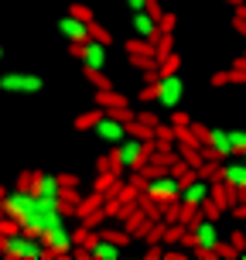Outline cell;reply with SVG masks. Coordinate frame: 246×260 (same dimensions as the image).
<instances>
[{
	"label": "cell",
	"mask_w": 246,
	"mask_h": 260,
	"mask_svg": "<svg viewBox=\"0 0 246 260\" xmlns=\"http://www.w3.org/2000/svg\"><path fill=\"white\" fill-rule=\"evenodd\" d=\"M0 209L24 233H38V236L45 230H52L55 222H62V216H65L62 199H45V195H34V192H27V188L0 195Z\"/></svg>",
	"instance_id": "obj_1"
},
{
	"label": "cell",
	"mask_w": 246,
	"mask_h": 260,
	"mask_svg": "<svg viewBox=\"0 0 246 260\" xmlns=\"http://www.w3.org/2000/svg\"><path fill=\"white\" fill-rule=\"evenodd\" d=\"M0 253L14 260H41V257H52V250L45 243V236L38 233H0Z\"/></svg>",
	"instance_id": "obj_2"
},
{
	"label": "cell",
	"mask_w": 246,
	"mask_h": 260,
	"mask_svg": "<svg viewBox=\"0 0 246 260\" xmlns=\"http://www.w3.org/2000/svg\"><path fill=\"white\" fill-rule=\"evenodd\" d=\"M147 154H151V141H140V137H130L117 144L113 151V171H140L147 165Z\"/></svg>",
	"instance_id": "obj_3"
},
{
	"label": "cell",
	"mask_w": 246,
	"mask_h": 260,
	"mask_svg": "<svg viewBox=\"0 0 246 260\" xmlns=\"http://www.w3.org/2000/svg\"><path fill=\"white\" fill-rule=\"evenodd\" d=\"M144 195H147L151 202H157V206H168V202H174V199H182V178L171 175V171H161V175H154V178H147Z\"/></svg>",
	"instance_id": "obj_4"
},
{
	"label": "cell",
	"mask_w": 246,
	"mask_h": 260,
	"mask_svg": "<svg viewBox=\"0 0 246 260\" xmlns=\"http://www.w3.org/2000/svg\"><path fill=\"white\" fill-rule=\"evenodd\" d=\"M72 52H76V58L82 62V69H92V72H103L106 62H110V45L99 38H89L82 41V45H72Z\"/></svg>",
	"instance_id": "obj_5"
},
{
	"label": "cell",
	"mask_w": 246,
	"mask_h": 260,
	"mask_svg": "<svg viewBox=\"0 0 246 260\" xmlns=\"http://www.w3.org/2000/svg\"><path fill=\"white\" fill-rule=\"evenodd\" d=\"M185 100V82L178 72H171V76H157V100L154 103L161 106V110H178Z\"/></svg>",
	"instance_id": "obj_6"
},
{
	"label": "cell",
	"mask_w": 246,
	"mask_h": 260,
	"mask_svg": "<svg viewBox=\"0 0 246 260\" xmlns=\"http://www.w3.org/2000/svg\"><path fill=\"white\" fill-rule=\"evenodd\" d=\"M0 89L4 92H17V96H34L45 89V79L34 72H4L0 76Z\"/></svg>",
	"instance_id": "obj_7"
},
{
	"label": "cell",
	"mask_w": 246,
	"mask_h": 260,
	"mask_svg": "<svg viewBox=\"0 0 246 260\" xmlns=\"http://www.w3.org/2000/svg\"><path fill=\"white\" fill-rule=\"evenodd\" d=\"M41 236H45V243H48V250H52V257H68L72 247H76V233L65 226V219L55 222L52 230H45Z\"/></svg>",
	"instance_id": "obj_8"
},
{
	"label": "cell",
	"mask_w": 246,
	"mask_h": 260,
	"mask_svg": "<svg viewBox=\"0 0 246 260\" xmlns=\"http://www.w3.org/2000/svg\"><path fill=\"white\" fill-rule=\"evenodd\" d=\"M127 55L133 69H157V52H154V41H144V38H130L127 41Z\"/></svg>",
	"instance_id": "obj_9"
},
{
	"label": "cell",
	"mask_w": 246,
	"mask_h": 260,
	"mask_svg": "<svg viewBox=\"0 0 246 260\" xmlns=\"http://www.w3.org/2000/svg\"><path fill=\"white\" fill-rule=\"evenodd\" d=\"M92 130H96V137H99V141L113 144V147H117L120 141H127V120H120L117 113H103L99 123H96Z\"/></svg>",
	"instance_id": "obj_10"
},
{
	"label": "cell",
	"mask_w": 246,
	"mask_h": 260,
	"mask_svg": "<svg viewBox=\"0 0 246 260\" xmlns=\"http://www.w3.org/2000/svg\"><path fill=\"white\" fill-rule=\"evenodd\" d=\"M58 31H62V38L65 41H72V45H82V41H89L92 38V21H82V17H76V14L68 11L58 21Z\"/></svg>",
	"instance_id": "obj_11"
},
{
	"label": "cell",
	"mask_w": 246,
	"mask_h": 260,
	"mask_svg": "<svg viewBox=\"0 0 246 260\" xmlns=\"http://www.w3.org/2000/svg\"><path fill=\"white\" fill-rule=\"evenodd\" d=\"M222 182L233 185L236 195H239V202H246V157L239 161V157H226L222 161Z\"/></svg>",
	"instance_id": "obj_12"
},
{
	"label": "cell",
	"mask_w": 246,
	"mask_h": 260,
	"mask_svg": "<svg viewBox=\"0 0 246 260\" xmlns=\"http://www.w3.org/2000/svg\"><path fill=\"white\" fill-rule=\"evenodd\" d=\"M236 147H233V134L229 130H212L208 127V137H205V157H233Z\"/></svg>",
	"instance_id": "obj_13"
},
{
	"label": "cell",
	"mask_w": 246,
	"mask_h": 260,
	"mask_svg": "<svg viewBox=\"0 0 246 260\" xmlns=\"http://www.w3.org/2000/svg\"><path fill=\"white\" fill-rule=\"evenodd\" d=\"M130 27H133V35L144 38V41H157V35H161V24H157V17L147 11V7H144V11H133Z\"/></svg>",
	"instance_id": "obj_14"
},
{
	"label": "cell",
	"mask_w": 246,
	"mask_h": 260,
	"mask_svg": "<svg viewBox=\"0 0 246 260\" xmlns=\"http://www.w3.org/2000/svg\"><path fill=\"white\" fill-rule=\"evenodd\" d=\"M62 178L58 175H34L31 178V192L34 195H45V199H62Z\"/></svg>",
	"instance_id": "obj_15"
},
{
	"label": "cell",
	"mask_w": 246,
	"mask_h": 260,
	"mask_svg": "<svg viewBox=\"0 0 246 260\" xmlns=\"http://www.w3.org/2000/svg\"><path fill=\"white\" fill-rule=\"evenodd\" d=\"M89 257L92 260H117L120 257V247L113 243V240H103V236H99V240L89 247Z\"/></svg>",
	"instance_id": "obj_16"
},
{
	"label": "cell",
	"mask_w": 246,
	"mask_h": 260,
	"mask_svg": "<svg viewBox=\"0 0 246 260\" xmlns=\"http://www.w3.org/2000/svg\"><path fill=\"white\" fill-rule=\"evenodd\" d=\"M178 141V130H174V123L171 127H164V123H157L154 127V147L157 151H171V144Z\"/></svg>",
	"instance_id": "obj_17"
},
{
	"label": "cell",
	"mask_w": 246,
	"mask_h": 260,
	"mask_svg": "<svg viewBox=\"0 0 246 260\" xmlns=\"http://www.w3.org/2000/svg\"><path fill=\"white\" fill-rule=\"evenodd\" d=\"M96 103L103 106V110H123V106H127V96H120V92H113V89H99L96 92Z\"/></svg>",
	"instance_id": "obj_18"
},
{
	"label": "cell",
	"mask_w": 246,
	"mask_h": 260,
	"mask_svg": "<svg viewBox=\"0 0 246 260\" xmlns=\"http://www.w3.org/2000/svg\"><path fill=\"white\" fill-rule=\"evenodd\" d=\"M103 195H106V192H99V188H96V192H92L89 199H86V202L79 199V206H76V216H79V219H86L89 212H96V209L103 206Z\"/></svg>",
	"instance_id": "obj_19"
},
{
	"label": "cell",
	"mask_w": 246,
	"mask_h": 260,
	"mask_svg": "<svg viewBox=\"0 0 246 260\" xmlns=\"http://www.w3.org/2000/svg\"><path fill=\"white\" fill-rule=\"evenodd\" d=\"M127 134H130V137H140V141H151V144H154V127H151V123H144V120H130V123H127Z\"/></svg>",
	"instance_id": "obj_20"
},
{
	"label": "cell",
	"mask_w": 246,
	"mask_h": 260,
	"mask_svg": "<svg viewBox=\"0 0 246 260\" xmlns=\"http://www.w3.org/2000/svg\"><path fill=\"white\" fill-rule=\"evenodd\" d=\"M185 233H188L185 222H168V226H164V243L174 247V243H182V240H185Z\"/></svg>",
	"instance_id": "obj_21"
},
{
	"label": "cell",
	"mask_w": 246,
	"mask_h": 260,
	"mask_svg": "<svg viewBox=\"0 0 246 260\" xmlns=\"http://www.w3.org/2000/svg\"><path fill=\"white\" fill-rule=\"evenodd\" d=\"M154 52H157V62H161L164 55H171V52H174V38H171V31H161V35H157V41H154Z\"/></svg>",
	"instance_id": "obj_22"
},
{
	"label": "cell",
	"mask_w": 246,
	"mask_h": 260,
	"mask_svg": "<svg viewBox=\"0 0 246 260\" xmlns=\"http://www.w3.org/2000/svg\"><path fill=\"white\" fill-rule=\"evenodd\" d=\"M106 110L99 106V110H92V113H82V117H76V130H92L96 123H99V117H103Z\"/></svg>",
	"instance_id": "obj_23"
},
{
	"label": "cell",
	"mask_w": 246,
	"mask_h": 260,
	"mask_svg": "<svg viewBox=\"0 0 246 260\" xmlns=\"http://www.w3.org/2000/svg\"><path fill=\"white\" fill-rule=\"evenodd\" d=\"M178 65H182V58L171 52V55H164L161 62H157V76H171V72H178Z\"/></svg>",
	"instance_id": "obj_24"
},
{
	"label": "cell",
	"mask_w": 246,
	"mask_h": 260,
	"mask_svg": "<svg viewBox=\"0 0 246 260\" xmlns=\"http://www.w3.org/2000/svg\"><path fill=\"white\" fill-rule=\"evenodd\" d=\"M99 236H103V240H113L117 247H127L130 240H133V236H130L127 230H99Z\"/></svg>",
	"instance_id": "obj_25"
},
{
	"label": "cell",
	"mask_w": 246,
	"mask_h": 260,
	"mask_svg": "<svg viewBox=\"0 0 246 260\" xmlns=\"http://www.w3.org/2000/svg\"><path fill=\"white\" fill-rule=\"evenodd\" d=\"M233 134V147H236V154H246V130H229Z\"/></svg>",
	"instance_id": "obj_26"
},
{
	"label": "cell",
	"mask_w": 246,
	"mask_h": 260,
	"mask_svg": "<svg viewBox=\"0 0 246 260\" xmlns=\"http://www.w3.org/2000/svg\"><path fill=\"white\" fill-rule=\"evenodd\" d=\"M216 253H219V257H239L243 250L233 247V243H219V247H216Z\"/></svg>",
	"instance_id": "obj_27"
},
{
	"label": "cell",
	"mask_w": 246,
	"mask_h": 260,
	"mask_svg": "<svg viewBox=\"0 0 246 260\" xmlns=\"http://www.w3.org/2000/svg\"><path fill=\"white\" fill-rule=\"evenodd\" d=\"M92 38H99V41H106V45H113V35H110L106 27H99L96 21H92Z\"/></svg>",
	"instance_id": "obj_28"
},
{
	"label": "cell",
	"mask_w": 246,
	"mask_h": 260,
	"mask_svg": "<svg viewBox=\"0 0 246 260\" xmlns=\"http://www.w3.org/2000/svg\"><path fill=\"white\" fill-rule=\"evenodd\" d=\"M86 76H89V82L96 86V89H110V82H106V79L99 76V72H92V69H86Z\"/></svg>",
	"instance_id": "obj_29"
},
{
	"label": "cell",
	"mask_w": 246,
	"mask_h": 260,
	"mask_svg": "<svg viewBox=\"0 0 246 260\" xmlns=\"http://www.w3.org/2000/svg\"><path fill=\"white\" fill-rule=\"evenodd\" d=\"M171 123H174V127H188L192 120H188V113H182V110H171Z\"/></svg>",
	"instance_id": "obj_30"
},
{
	"label": "cell",
	"mask_w": 246,
	"mask_h": 260,
	"mask_svg": "<svg viewBox=\"0 0 246 260\" xmlns=\"http://www.w3.org/2000/svg\"><path fill=\"white\" fill-rule=\"evenodd\" d=\"M72 14H76V17H82V21H92V11L86 7V4H76V7H72Z\"/></svg>",
	"instance_id": "obj_31"
},
{
	"label": "cell",
	"mask_w": 246,
	"mask_h": 260,
	"mask_svg": "<svg viewBox=\"0 0 246 260\" xmlns=\"http://www.w3.org/2000/svg\"><path fill=\"white\" fill-rule=\"evenodd\" d=\"M157 24H161V31H174V14H161Z\"/></svg>",
	"instance_id": "obj_32"
},
{
	"label": "cell",
	"mask_w": 246,
	"mask_h": 260,
	"mask_svg": "<svg viewBox=\"0 0 246 260\" xmlns=\"http://www.w3.org/2000/svg\"><path fill=\"white\" fill-rule=\"evenodd\" d=\"M188 127H192V134L198 137V141L205 144V137H208V127H202V123H188Z\"/></svg>",
	"instance_id": "obj_33"
},
{
	"label": "cell",
	"mask_w": 246,
	"mask_h": 260,
	"mask_svg": "<svg viewBox=\"0 0 246 260\" xmlns=\"http://www.w3.org/2000/svg\"><path fill=\"white\" fill-rule=\"evenodd\" d=\"M157 257H164V250L157 247V243H151V247H147V260H157Z\"/></svg>",
	"instance_id": "obj_34"
},
{
	"label": "cell",
	"mask_w": 246,
	"mask_h": 260,
	"mask_svg": "<svg viewBox=\"0 0 246 260\" xmlns=\"http://www.w3.org/2000/svg\"><path fill=\"white\" fill-rule=\"evenodd\" d=\"M226 82H229V72H216L212 76V86H226Z\"/></svg>",
	"instance_id": "obj_35"
},
{
	"label": "cell",
	"mask_w": 246,
	"mask_h": 260,
	"mask_svg": "<svg viewBox=\"0 0 246 260\" xmlns=\"http://www.w3.org/2000/svg\"><path fill=\"white\" fill-rule=\"evenodd\" d=\"M140 120H144V123H151V127H157V123H161V120H157L154 113H147V110H140Z\"/></svg>",
	"instance_id": "obj_36"
},
{
	"label": "cell",
	"mask_w": 246,
	"mask_h": 260,
	"mask_svg": "<svg viewBox=\"0 0 246 260\" xmlns=\"http://www.w3.org/2000/svg\"><path fill=\"white\" fill-rule=\"evenodd\" d=\"M233 247H239V250H246V236L243 233H233V240H229Z\"/></svg>",
	"instance_id": "obj_37"
},
{
	"label": "cell",
	"mask_w": 246,
	"mask_h": 260,
	"mask_svg": "<svg viewBox=\"0 0 246 260\" xmlns=\"http://www.w3.org/2000/svg\"><path fill=\"white\" fill-rule=\"evenodd\" d=\"M127 4H130V11H144V7H147L151 0H127Z\"/></svg>",
	"instance_id": "obj_38"
},
{
	"label": "cell",
	"mask_w": 246,
	"mask_h": 260,
	"mask_svg": "<svg viewBox=\"0 0 246 260\" xmlns=\"http://www.w3.org/2000/svg\"><path fill=\"white\" fill-rule=\"evenodd\" d=\"M164 257H168V260H182L185 253H182V250H164Z\"/></svg>",
	"instance_id": "obj_39"
},
{
	"label": "cell",
	"mask_w": 246,
	"mask_h": 260,
	"mask_svg": "<svg viewBox=\"0 0 246 260\" xmlns=\"http://www.w3.org/2000/svg\"><path fill=\"white\" fill-rule=\"evenodd\" d=\"M233 212L239 216V219H246V202H243V206H233Z\"/></svg>",
	"instance_id": "obj_40"
},
{
	"label": "cell",
	"mask_w": 246,
	"mask_h": 260,
	"mask_svg": "<svg viewBox=\"0 0 246 260\" xmlns=\"http://www.w3.org/2000/svg\"><path fill=\"white\" fill-rule=\"evenodd\" d=\"M236 17H243V21H246V4H239V7H236Z\"/></svg>",
	"instance_id": "obj_41"
},
{
	"label": "cell",
	"mask_w": 246,
	"mask_h": 260,
	"mask_svg": "<svg viewBox=\"0 0 246 260\" xmlns=\"http://www.w3.org/2000/svg\"><path fill=\"white\" fill-rule=\"evenodd\" d=\"M236 69H243V72H246V55H243V58H236Z\"/></svg>",
	"instance_id": "obj_42"
},
{
	"label": "cell",
	"mask_w": 246,
	"mask_h": 260,
	"mask_svg": "<svg viewBox=\"0 0 246 260\" xmlns=\"http://www.w3.org/2000/svg\"><path fill=\"white\" fill-rule=\"evenodd\" d=\"M229 4H233V7H239V4H243V0H229Z\"/></svg>",
	"instance_id": "obj_43"
},
{
	"label": "cell",
	"mask_w": 246,
	"mask_h": 260,
	"mask_svg": "<svg viewBox=\"0 0 246 260\" xmlns=\"http://www.w3.org/2000/svg\"><path fill=\"white\" fill-rule=\"evenodd\" d=\"M0 58H4V48H0Z\"/></svg>",
	"instance_id": "obj_44"
}]
</instances>
